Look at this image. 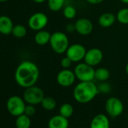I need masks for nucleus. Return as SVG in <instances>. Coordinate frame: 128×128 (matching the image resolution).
I'll use <instances>...</instances> for the list:
<instances>
[{
	"mask_svg": "<svg viewBox=\"0 0 128 128\" xmlns=\"http://www.w3.org/2000/svg\"><path fill=\"white\" fill-rule=\"evenodd\" d=\"M39 74V69L35 62L24 60L17 67L14 72V79L20 87L27 88L36 84Z\"/></svg>",
	"mask_w": 128,
	"mask_h": 128,
	"instance_id": "nucleus-1",
	"label": "nucleus"
},
{
	"mask_svg": "<svg viewBox=\"0 0 128 128\" xmlns=\"http://www.w3.org/2000/svg\"><path fill=\"white\" fill-rule=\"evenodd\" d=\"M100 94L97 85L93 82H80L73 90V97L79 103L84 104L91 102Z\"/></svg>",
	"mask_w": 128,
	"mask_h": 128,
	"instance_id": "nucleus-2",
	"label": "nucleus"
},
{
	"mask_svg": "<svg viewBox=\"0 0 128 128\" xmlns=\"http://www.w3.org/2000/svg\"><path fill=\"white\" fill-rule=\"evenodd\" d=\"M49 44L54 52L61 54L66 53L70 46V41L66 33L57 31L51 34Z\"/></svg>",
	"mask_w": 128,
	"mask_h": 128,
	"instance_id": "nucleus-3",
	"label": "nucleus"
},
{
	"mask_svg": "<svg viewBox=\"0 0 128 128\" xmlns=\"http://www.w3.org/2000/svg\"><path fill=\"white\" fill-rule=\"evenodd\" d=\"M74 72L79 82H93L95 79V70L85 62H79L76 66Z\"/></svg>",
	"mask_w": 128,
	"mask_h": 128,
	"instance_id": "nucleus-4",
	"label": "nucleus"
},
{
	"mask_svg": "<svg viewBox=\"0 0 128 128\" xmlns=\"http://www.w3.org/2000/svg\"><path fill=\"white\" fill-rule=\"evenodd\" d=\"M44 97V93L43 90L36 85L25 88L23 94V98L25 100L26 103L34 106L41 104Z\"/></svg>",
	"mask_w": 128,
	"mask_h": 128,
	"instance_id": "nucleus-5",
	"label": "nucleus"
},
{
	"mask_svg": "<svg viewBox=\"0 0 128 128\" xmlns=\"http://www.w3.org/2000/svg\"><path fill=\"white\" fill-rule=\"evenodd\" d=\"M26 106V102L24 98L19 96H12L9 97L6 102L8 112L15 117L24 114Z\"/></svg>",
	"mask_w": 128,
	"mask_h": 128,
	"instance_id": "nucleus-6",
	"label": "nucleus"
},
{
	"mask_svg": "<svg viewBox=\"0 0 128 128\" xmlns=\"http://www.w3.org/2000/svg\"><path fill=\"white\" fill-rule=\"evenodd\" d=\"M105 108L108 117L115 118L119 117L123 113L124 107L122 101L119 98L112 96L106 101Z\"/></svg>",
	"mask_w": 128,
	"mask_h": 128,
	"instance_id": "nucleus-7",
	"label": "nucleus"
},
{
	"mask_svg": "<svg viewBox=\"0 0 128 128\" xmlns=\"http://www.w3.org/2000/svg\"><path fill=\"white\" fill-rule=\"evenodd\" d=\"M48 24V18L43 12H36L30 16L28 20L29 27L34 31L44 30Z\"/></svg>",
	"mask_w": 128,
	"mask_h": 128,
	"instance_id": "nucleus-8",
	"label": "nucleus"
},
{
	"mask_svg": "<svg viewBox=\"0 0 128 128\" xmlns=\"http://www.w3.org/2000/svg\"><path fill=\"white\" fill-rule=\"evenodd\" d=\"M87 50L85 47L81 44H73L69 46L66 51V56L69 57L72 62H80L84 60Z\"/></svg>",
	"mask_w": 128,
	"mask_h": 128,
	"instance_id": "nucleus-9",
	"label": "nucleus"
},
{
	"mask_svg": "<svg viewBox=\"0 0 128 128\" xmlns=\"http://www.w3.org/2000/svg\"><path fill=\"white\" fill-rule=\"evenodd\" d=\"M76 77L74 71L70 69H62L56 75V82L63 88L71 87L76 82Z\"/></svg>",
	"mask_w": 128,
	"mask_h": 128,
	"instance_id": "nucleus-10",
	"label": "nucleus"
},
{
	"mask_svg": "<svg viewBox=\"0 0 128 128\" xmlns=\"http://www.w3.org/2000/svg\"><path fill=\"white\" fill-rule=\"evenodd\" d=\"M103 59V53L102 51L97 48H93L87 50L84 62L88 63V65L94 67L98 66L102 62Z\"/></svg>",
	"mask_w": 128,
	"mask_h": 128,
	"instance_id": "nucleus-11",
	"label": "nucleus"
},
{
	"mask_svg": "<svg viewBox=\"0 0 128 128\" xmlns=\"http://www.w3.org/2000/svg\"><path fill=\"white\" fill-rule=\"evenodd\" d=\"M76 32L81 36H88L94 30V24L90 20L82 18L78 19L75 23Z\"/></svg>",
	"mask_w": 128,
	"mask_h": 128,
	"instance_id": "nucleus-12",
	"label": "nucleus"
},
{
	"mask_svg": "<svg viewBox=\"0 0 128 128\" xmlns=\"http://www.w3.org/2000/svg\"><path fill=\"white\" fill-rule=\"evenodd\" d=\"M69 125L70 123L68 118L60 114L51 117L48 124V128H68Z\"/></svg>",
	"mask_w": 128,
	"mask_h": 128,
	"instance_id": "nucleus-13",
	"label": "nucleus"
},
{
	"mask_svg": "<svg viewBox=\"0 0 128 128\" xmlns=\"http://www.w3.org/2000/svg\"><path fill=\"white\" fill-rule=\"evenodd\" d=\"M90 128H110V121L108 115L98 114L94 116L90 122Z\"/></svg>",
	"mask_w": 128,
	"mask_h": 128,
	"instance_id": "nucleus-14",
	"label": "nucleus"
},
{
	"mask_svg": "<svg viewBox=\"0 0 128 128\" xmlns=\"http://www.w3.org/2000/svg\"><path fill=\"white\" fill-rule=\"evenodd\" d=\"M14 27L12 20L6 15L0 16V33L2 35H10Z\"/></svg>",
	"mask_w": 128,
	"mask_h": 128,
	"instance_id": "nucleus-15",
	"label": "nucleus"
},
{
	"mask_svg": "<svg viewBox=\"0 0 128 128\" xmlns=\"http://www.w3.org/2000/svg\"><path fill=\"white\" fill-rule=\"evenodd\" d=\"M116 20V16L114 14L110 12H105L99 17L98 24L101 27L108 28L114 24Z\"/></svg>",
	"mask_w": 128,
	"mask_h": 128,
	"instance_id": "nucleus-16",
	"label": "nucleus"
},
{
	"mask_svg": "<svg viewBox=\"0 0 128 128\" xmlns=\"http://www.w3.org/2000/svg\"><path fill=\"white\" fill-rule=\"evenodd\" d=\"M51 34L44 30H42L39 31H37V32L35 35L34 40L35 42L40 46H44L50 42Z\"/></svg>",
	"mask_w": 128,
	"mask_h": 128,
	"instance_id": "nucleus-17",
	"label": "nucleus"
},
{
	"mask_svg": "<svg viewBox=\"0 0 128 128\" xmlns=\"http://www.w3.org/2000/svg\"><path fill=\"white\" fill-rule=\"evenodd\" d=\"M15 126L17 128H30L31 126L30 116L26 114H22L18 116L15 120Z\"/></svg>",
	"mask_w": 128,
	"mask_h": 128,
	"instance_id": "nucleus-18",
	"label": "nucleus"
},
{
	"mask_svg": "<svg viewBox=\"0 0 128 128\" xmlns=\"http://www.w3.org/2000/svg\"><path fill=\"white\" fill-rule=\"evenodd\" d=\"M110 77V72L106 68H98L95 70V79L100 82H106Z\"/></svg>",
	"mask_w": 128,
	"mask_h": 128,
	"instance_id": "nucleus-19",
	"label": "nucleus"
},
{
	"mask_svg": "<svg viewBox=\"0 0 128 128\" xmlns=\"http://www.w3.org/2000/svg\"><path fill=\"white\" fill-rule=\"evenodd\" d=\"M74 112V108L72 104L66 102L63 103L59 108V114L66 118H70Z\"/></svg>",
	"mask_w": 128,
	"mask_h": 128,
	"instance_id": "nucleus-20",
	"label": "nucleus"
},
{
	"mask_svg": "<svg viewBox=\"0 0 128 128\" xmlns=\"http://www.w3.org/2000/svg\"><path fill=\"white\" fill-rule=\"evenodd\" d=\"M42 107L47 111H52L56 106V102L51 96H44L41 102Z\"/></svg>",
	"mask_w": 128,
	"mask_h": 128,
	"instance_id": "nucleus-21",
	"label": "nucleus"
},
{
	"mask_svg": "<svg viewBox=\"0 0 128 128\" xmlns=\"http://www.w3.org/2000/svg\"><path fill=\"white\" fill-rule=\"evenodd\" d=\"M48 8L54 12L61 10L65 4V0H47Z\"/></svg>",
	"mask_w": 128,
	"mask_h": 128,
	"instance_id": "nucleus-22",
	"label": "nucleus"
},
{
	"mask_svg": "<svg viewBox=\"0 0 128 128\" xmlns=\"http://www.w3.org/2000/svg\"><path fill=\"white\" fill-rule=\"evenodd\" d=\"M27 33V30L26 28L21 24H17L14 25L12 32V34L17 38H22L26 36Z\"/></svg>",
	"mask_w": 128,
	"mask_h": 128,
	"instance_id": "nucleus-23",
	"label": "nucleus"
},
{
	"mask_svg": "<svg viewBox=\"0 0 128 128\" xmlns=\"http://www.w3.org/2000/svg\"><path fill=\"white\" fill-rule=\"evenodd\" d=\"M116 19L121 24H128V8L120 9L116 14Z\"/></svg>",
	"mask_w": 128,
	"mask_h": 128,
	"instance_id": "nucleus-24",
	"label": "nucleus"
},
{
	"mask_svg": "<svg viewBox=\"0 0 128 128\" xmlns=\"http://www.w3.org/2000/svg\"><path fill=\"white\" fill-rule=\"evenodd\" d=\"M62 14H63V16L65 17L66 19L71 20V19H73L76 18V14H77V11L74 6H66L65 8H63Z\"/></svg>",
	"mask_w": 128,
	"mask_h": 128,
	"instance_id": "nucleus-25",
	"label": "nucleus"
},
{
	"mask_svg": "<svg viewBox=\"0 0 128 128\" xmlns=\"http://www.w3.org/2000/svg\"><path fill=\"white\" fill-rule=\"evenodd\" d=\"M97 88H98L99 93H102V94H108L111 90V85L106 82H100L97 85Z\"/></svg>",
	"mask_w": 128,
	"mask_h": 128,
	"instance_id": "nucleus-26",
	"label": "nucleus"
},
{
	"mask_svg": "<svg viewBox=\"0 0 128 128\" xmlns=\"http://www.w3.org/2000/svg\"><path fill=\"white\" fill-rule=\"evenodd\" d=\"M72 61L66 56L65 57L62 58L60 61V65L62 69H70V66H72Z\"/></svg>",
	"mask_w": 128,
	"mask_h": 128,
	"instance_id": "nucleus-27",
	"label": "nucleus"
},
{
	"mask_svg": "<svg viewBox=\"0 0 128 128\" xmlns=\"http://www.w3.org/2000/svg\"><path fill=\"white\" fill-rule=\"evenodd\" d=\"M36 113V108L34 105H31V104H27L25 108V111H24V114H26L28 116H32L34 115Z\"/></svg>",
	"mask_w": 128,
	"mask_h": 128,
	"instance_id": "nucleus-28",
	"label": "nucleus"
},
{
	"mask_svg": "<svg viewBox=\"0 0 128 128\" xmlns=\"http://www.w3.org/2000/svg\"><path fill=\"white\" fill-rule=\"evenodd\" d=\"M66 30L68 32H73L76 31L75 28V24H69L66 26Z\"/></svg>",
	"mask_w": 128,
	"mask_h": 128,
	"instance_id": "nucleus-29",
	"label": "nucleus"
},
{
	"mask_svg": "<svg viewBox=\"0 0 128 128\" xmlns=\"http://www.w3.org/2000/svg\"><path fill=\"white\" fill-rule=\"evenodd\" d=\"M86 1L90 5H98L102 3L104 0H86Z\"/></svg>",
	"mask_w": 128,
	"mask_h": 128,
	"instance_id": "nucleus-30",
	"label": "nucleus"
},
{
	"mask_svg": "<svg viewBox=\"0 0 128 128\" xmlns=\"http://www.w3.org/2000/svg\"><path fill=\"white\" fill-rule=\"evenodd\" d=\"M32 1H33L35 3H37V4H42V3H44L45 1H47V0H32Z\"/></svg>",
	"mask_w": 128,
	"mask_h": 128,
	"instance_id": "nucleus-31",
	"label": "nucleus"
},
{
	"mask_svg": "<svg viewBox=\"0 0 128 128\" xmlns=\"http://www.w3.org/2000/svg\"><path fill=\"white\" fill-rule=\"evenodd\" d=\"M125 72H126V75L128 76V62L126 64V66H125Z\"/></svg>",
	"mask_w": 128,
	"mask_h": 128,
	"instance_id": "nucleus-32",
	"label": "nucleus"
},
{
	"mask_svg": "<svg viewBox=\"0 0 128 128\" xmlns=\"http://www.w3.org/2000/svg\"><path fill=\"white\" fill-rule=\"evenodd\" d=\"M120 2L124 3V4H126V5H128V0H120Z\"/></svg>",
	"mask_w": 128,
	"mask_h": 128,
	"instance_id": "nucleus-33",
	"label": "nucleus"
},
{
	"mask_svg": "<svg viewBox=\"0 0 128 128\" xmlns=\"http://www.w3.org/2000/svg\"><path fill=\"white\" fill-rule=\"evenodd\" d=\"M8 1H9V0H0V2H6Z\"/></svg>",
	"mask_w": 128,
	"mask_h": 128,
	"instance_id": "nucleus-34",
	"label": "nucleus"
},
{
	"mask_svg": "<svg viewBox=\"0 0 128 128\" xmlns=\"http://www.w3.org/2000/svg\"><path fill=\"white\" fill-rule=\"evenodd\" d=\"M127 121H128V115H127Z\"/></svg>",
	"mask_w": 128,
	"mask_h": 128,
	"instance_id": "nucleus-35",
	"label": "nucleus"
}]
</instances>
